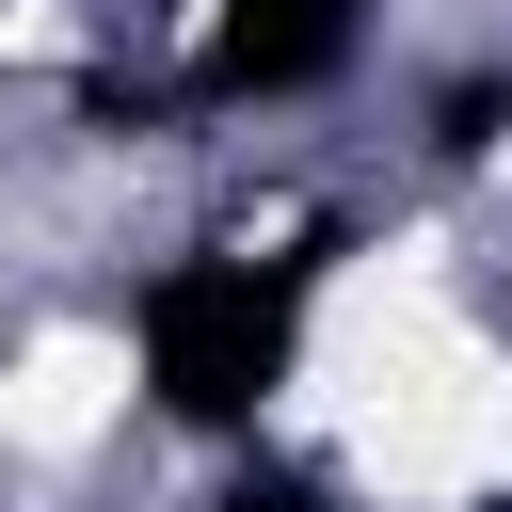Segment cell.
<instances>
[{
  "instance_id": "4",
  "label": "cell",
  "mask_w": 512,
  "mask_h": 512,
  "mask_svg": "<svg viewBox=\"0 0 512 512\" xmlns=\"http://www.w3.org/2000/svg\"><path fill=\"white\" fill-rule=\"evenodd\" d=\"M16 16H32V0H0V32H16Z\"/></svg>"
},
{
  "instance_id": "2",
  "label": "cell",
  "mask_w": 512,
  "mask_h": 512,
  "mask_svg": "<svg viewBox=\"0 0 512 512\" xmlns=\"http://www.w3.org/2000/svg\"><path fill=\"white\" fill-rule=\"evenodd\" d=\"M368 64V0H192L176 16V96L192 112H304Z\"/></svg>"
},
{
  "instance_id": "1",
  "label": "cell",
  "mask_w": 512,
  "mask_h": 512,
  "mask_svg": "<svg viewBox=\"0 0 512 512\" xmlns=\"http://www.w3.org/2000/svg\"><path fill=\"white\" fill-rule=\"evenodd\" d=\"M304 352H320V256H288V240H176L128 288V400L208 464L272 448Z\"/></svg>"
},
{
  "instance_id": "3",
  "label": "cell",
  "mask_w": 512,
  "mask_h": 512,
  "mask_svg": "<svg viewBox=\"0 0 512 512\" xmlns=\"http://www.w3.org/2000/svg\"><path fill=\"white\" fill-rule=\"evenodd\" d=\"M192 512H352L320 464H288V448H224L208 480H192Z\"/></svg>"
}]
</instances>
